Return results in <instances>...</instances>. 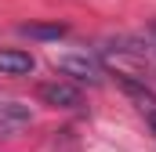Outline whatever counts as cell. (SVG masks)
<instances>
[{
	"instance_id": "obj_1",
	"label": "cell",
	"mask_w": 156,
	"mask_h": 152,
	"mask_svg": "<svg viewBox=\"0 0 156 152\" xmlns=\"http://www.w3.org/2000/svg\"><path fill=\"white\" fill-rule=\"evenodd\" d=\"M55 69L73 76V80H80V83H102L105 80V69L91 54H62V58H55Z\"/></svg>"
},
{
	"instance_id": "obj_2",
	"label": "cell",
	"mask_w": 156,
	"mask_h": 152,
	"mask_svg": "<svg viewBox=\"0 0 156 152\" xmlns=\"http://www.w3.org/2000/svg\"><path fill=\"white\" fill-rule=\"evenodd\" d=\"M37 94H40V102H44V105H51V109H80V105H83L80 87H73V83H62V80L40 83Z\"/></svg>"
},
{
	"instance_id": "obj_3",
	"label": "cell",
	"mask_w": 156,
	"mask_h": 152,
	"mask_svg": "<svg viewBox=\"0 0 156 152\" xmlns=\"http://www.w3.org/2000/svg\"><path fill=\"white\" fill-rule=\"evenodd\" d=\"M29 123H33L29 105H22V102H0V138H15Z\"/></svg>"
},
{
	"instance_id": "obj_4",
	"label": "cell",
	"mask_w": 156,
	"mask_h": 152,
	"mask_svg": "<svg viewBox=\"0 0 156 152\" xmlns=\"http://www.w3.org/2000/svg\"><path fill=\"white\" fill-rule=\"evenodd\" d=\"M33 54L29 51H0V73L4 76H26V73H33Z\"/></svg>"
},
{
	"instance_id": "obj_5",
	"label": "cell",
	"mask_w": 156,
	"mask_h": 152,
	"mask_svg": "<svg viewBox=\"0 0 156 152\" xmlns=\"http://www.w3.org/2000/svg\"><path fill=\"white\" fill-rule=\"evenodd\" d=\"M18 33L22 36H33V40H62L69 33V26L66 22H29V26H18Z\"/></svg>"
},
{
	"instance_id": "obj_6",
	"label": "cell",
	"mask_w": 156,
	"mask_h": 152,
	"mask_svg": "<svg viewBox=\"0 0 156 152\" xmlns=\"http://www.w3.org/2000/svg\"><path fill=\"white\" fill-rule=\"evenodd\" d=\"M149 33H153V40H156V22H153V29H149Z\"/></svg>"
}]
</instances>
